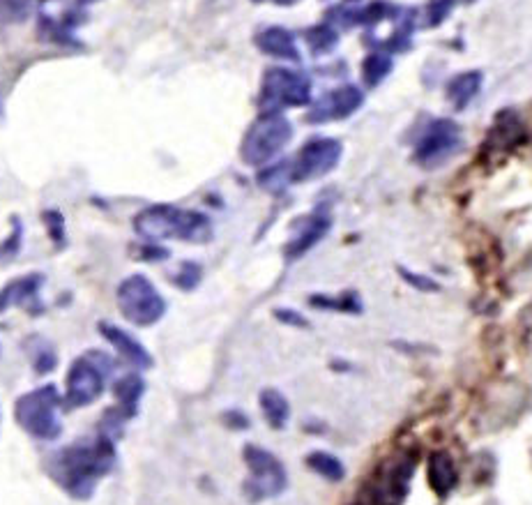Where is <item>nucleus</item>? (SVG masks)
Segmentation results:
<instances>
[{
  "mask_svg": "<svg viewBox=\"0 0 532 505\" xmlns=\"http://www.w3.org/2000/svg\"><path fill=\"white\" fill-rule=\"evenodd\" d=\"M116 466L113 439L97 434V439L76 441L51 457V478L76 501H88L95 494L97 482L109 476Z\"/></svg>",
  "mask_w": 532,
  "mask_h": 505,
  "instance_id": "obj_1",
  "label": "nucleus"
},
{
  "mask_svg": "<svg viewBox=\"0 0 532 505\" xmlns=\"http://www.w3.org/2000/svg\"><path fill=\"white\" fill-rule=\"evenodd\" d=\"M134 231L150 243L159 240H185V243H208L212 238V224L199 210H185L169 203L143 208L134 217Z\"/></svg>",
  "mask_w": 532,
  "mask_h": 505,
  "instance_id": "obj_2",
  "label": "nucleus"
},
{
  "mask_svg": "<svg viewBox=\"0 0 532 505\" xmlns=\"http://www.w3.org/2000/svg\"><path fill=\"white\" fill-rule=\"evenodd\" d=\"M60 397L56 386H42L21 395L14 404V418L19 427L33 439L40 441H56L63 432V422H60Z\"/></svg>",
  "mask_w": 532,
  "mask_h": 505,
  "instance_id": "obj_3",
  "label": "nucleus"
},
{
  "mask_svg": "<svg viewBox=\"0 0 532 505\" xmlns=\"http://www.w3.org/2000/svg\"><path fill=\"white\" fill-rule=\"evenodd\" d=\"M293 139V125L281 113H263L242 139L240 157L249 167H265Z\"/></svg>",
  "mask_w": 532,
  "mask_h": 505,
  "instance_id": "obj_4",
  "label": "nucleus"
},
{
  "mask_svg": "<svg viewBox=\"0 0 532 505\" xmlns=\"http://www.w3.org/2000/svg\"><path fill=\"white\" fill-rule=\"evenodd\" d=\"M118 309L129 323L139 328L155 326L166 314V300L146 275H129L118 284Z\"/></svg>",
  "mask_w": 532,
  "mask_h": 505,
  "instance_id": "obj_5",
  "label": "nucleus"
},
{
  "mask_svg": "<svg viewBox=\"0 0 532 505\" xmlns=\"http://www.w3.org/2000/svg\"><path fill=\"white\" fill-rule=\"evenodd\" d=\"M111 360L106 353L90 351L76 358L65 379V402L67 406H90L102 397L106 379L111 374Z\"/></svg>",
  "mask_w": 532,
  "mask_h": 505,
  "instance_id": "obj_6",
  "label": "nucleus"
},
{
  "mask_svg": "<svg viewBox=\"0 0 532 505\" xmlns=\"http://www.w3.org/2000/svg\"><path fill=\"white\" fill-rule=\"evenodd\" d=\"M245 464L249 469V480L245 482V496L252 503H261L284 494L288 487V473L284 464L261 446H245Z\"/></svg>",
  "mask_w": 532,
  "mask_h": 505,
  "instance_id": "obj_7",
  "label": "nucleus"
},
{
  "mask_svg": "<svg viewBox=\"0 0 532 505\" xmlns=\"http://www.w3.org/2000/svg\"><path fill=\"white\" fill-rule=\"evenodd\" d=\"M311 100V81L307 74L272 67L263 74L261 104L263 113H279L288 107H304Z\"/></svg>",
  "mask_w": 532,
  "mask_h": 505,
  "instance_id": "obj_8",
  "label": "nucleus"
},
{
  "mask_svg": "<svg viewBox=\"0 0 532 505\" xmlns=\"http://www.w3.org/2000/svg\"><path fill=\"white\" fill-rule=\"evenodd\" d=\"M461 148V130L454 120H433L415 146V162L424 169H436L445 164Z\"/></svg>",
  "mask_w": 532,
  "mask_h": 505,
  "instance_id": "obj_9",
  "label": "nucleus"
},
{
  "mask_svg": "<svg viewBox=\"0 0 532 505\" xmlns=\"http://www.w3.org/2000/svg\"><path fill=\"white\" fill-rule=\"evenodd\" d=\"M341 143L337 139H311L293 160V183H307L328 176L341 160Z\"/></svg>",
  "mask_w": 532,
  "mask_h": 505,
  "instance_id": "obj_10",
  "label": "nucleus"
},
{
  "mask_svg": "<svg viewBox=\"0 0 532 505\" xmlns=\"http://www.w3.org/2000/svg\"><path fill=\"white\" fill-rule=\"evenodd\" d=\"M413 476V462L410 459H399L383 466L374 482L364 492L362 505H399L406 499L408 482Z\"/></svg>",
  "mask_w": 532,
  "mask_h": 505,
  "instance_id": "obj_11",
  "label": "nucleus"
},
{
  "mask_svg": "<svg viewBox=\"0 0 532 505\" xmlns=\"http://www.w3.org/2000/svg\"><path fill=\"white\" fill-rule=\"evenodd\" d=\"M364 93L357 86H341L325 93L311 111L307 113L309 123H332V120H344L362 107Z\"/></svg>",
  "mask_w": 532,
  "mask_h": 505,
  "instance_id": "obj_12",
  "label": "nucleus"
},
{
  "mask_svg": "<svg viewBox=\"0 0 532 505\" xmlns=\"http://www.w3.org/2000/svg\"><path fill=\"white\" fill-rule=\"evenodd\" d=\"M100 333L104 335L106 342H109L113 349L118 351L120 358H125L129 365H134L136 369H150L152 367V356L150 351L143 346L139 339L132 337L127 330L113 326V323H100Z\"/></svg>",
  "mask_w": 532,
  "mask_h": 505,
  "instance_id": "obj_13",
  "label": "nucleus"
},
{
  "mask_svg": "<svg viewBox=\"0 0 532 505\" xmlns=\"http://www.w3.org/2000/svg\"><path fill=\"white\" fill-rule=\"evenodd\" d=\"M330 226H332V220L325 213H314V215H309V217H304V220H300L298 233H295L291 243L286 245L288 261L300 259V256L307 254L311 247L321 243V240L328 236Z\"/></svg>",
  "mask_w": 532,
  "mask_h": 505,
  "instance_id": "obj_14",
  "label": "nucleus"
},
{
  "mask_svg": "<svg viewBox=\"0 0 532 505\" xmlns=\"http://www.w3.org/2000/svg\"><path fill=\"white\" fill-rule=\"evenodd\" d=\"M256 47L272 58L300 63V49L298 44H295L293 33L281 26H270L261 30V33L256 35Z\"/></svg>",
  "mask_w": 532,
  "mask_h": 505,
  "instance_id": "obj_15",
  "label": "nucleus"
},
{
  "mask_svg": "<svg viewBox=\"0 0 532 505\" xmlns=\"http://www.w3.org/2000/svg\"><path fill=\"white\" fill-rule=\"evenodd\" d=\"M44 284L42 275H24L19 280H12L0 289V314L10 307H30L37 303V291Z\"/></svg>",
  "mask_w": 532,
  "mask_h": 505,
  "instance_id": "obj_16",
  "label": "nucleus"
},
{
  "mask_svg": "<svg viewBox=\"0 0 532 505\" xmlns=\"http://www.w3.org/2000/svg\"><path fill=\"white\" fill-rule=\"evenodd\" d=\"M427 478L433 492L438 496H447L459 482V471H456L454 459L450 457V452L436 450L429 457L427 462Z\"/></svg>",
  "mask_w": 532,
  "mask_h": 505,
  "instance_id": "obj_17",
  "label": "nucleus"
},
{
  "mask_svg": "<svg viewBox=\"0 0 532 505\" xmlns=\"http://www.w3.org/2000/svg\"><path fill=\"white\" fill-rule=\"evenodd\" d=\"M143 393H146V381H143L141 374H125L113 383V395H116L118 409L123 411L127 418H132L136 409H139Z\"/></svg>",
  "mask_w": 532,
  "mask_h": 505,
  "instance_id": "obj_18",
  "label": "nucleus"
},
{
  "mask_svg": "<svg viewBox=\"0 0 532 505\" xmlns=\"http://www.w3.org/2000/svg\"><path fill=\"white\" fill-rule=\"evenodd\" d=\"M258 406H261L263 418L268 420L272 429H284L291 418V404L288 399L279 393L277 388H265L258 395Z\"/></svg>",
  "mask_w": 532,
  "mask_h": 505,
  "instance_id": "obj_19",
  "label": "nucleus"
},
{
  "mask_svg": "<svg viewBox=\"0 0 532 505\" xmlns=\"http://www.w3.org/2000/svg\"><path fill=\"white\" fill-rule=\"evenodd\" d=\"M482 88V74L480 72H463L454 77L447 86V100L452 102L456 111H463L470 102L475 100Z\"/></svg>",
  "mask_w": 532,
  "mask_h": 505,
  "instance_id": "obj_20",
  "label": "nucleus"
},
{
  "mask_svg": "<svg viewBox=\"0 0 532 505\" xmlns=\"http://www.w3.org/2000/svg\"><path fill=\"white\" fill-rule=\"evenodd\" d=\"M307 466L318 476L330 480V482H341L346 478V469H344V462H341L339 457L330 455V452H323V450H314L309 452L307 459Z\"/></svg>",
  "mask_w": 532,
  "mask_h": 505,
  "instance_id": "obj_21",
  "label": "nucleus"
},
{
  "mask_svg": "<svg viewBox=\"0 0 532 505\" xmlns=\"http://www.w3.org/2000/svg\"><path fill=\"white\" fill-rule=\"evenodd\" d=\"M293 183V162H279L258 173V185L270 194H281Z\"/></svg>",
  "mask_w": 532,
  "mask_h": 505,
  "instance_id": "obj_22",
  "label": "nucleus"
},
{
  "mask_svg": "<svg viewBox=\"0 0 532 505\" xmlns=\"http://www.w3.org/2000/svg\"><path fill=\"white\" fill-rule=\"evenodd\" d=\"M392 56L387 54V51H374V54H369L364 58L362 63V79L367 88H376L380 81L387 79V74L392 72Z\"/></svg>",
  "mask_w": 532,
  "mask_h": 505,
  "instance_id": "obj_23",
  "label": "nucleus"
},
{
  "mask_svg": "<svg viewBox=\"0 0 532 505\" xmlns=\"http://www.w3.org/2000/svg\"><path fill=\"white\" fill-rule=\"evenodd\" d=\"M26 349H28L30 363H33L37 374H49V372H53V369H56V365H58L56 351H53V346L47 342V339L33 337L26 344Z\"/></svg>",
  "mask_w": 532,
  "mask_h": 505,
  "instance_id": "obj_24",
  "label": "nucleus"
},
{
  "mask_svg": "<svg viewBox=\"0 0 532 505\" xmlns=\"http://www.w3.org/2000/svg\"><path fill=\"white\" fill-rule=\"evenodd\" d=\"M307 44L316 56L330 54V51L339 44V35H337V30L328 24L314 26L311 30H307Z\"/></svg>",
  "mask_w": 532,
  "mask_h": 505,
  "instance_id": "obj_25",
  "label": "nucleus"
},
{
  "mask_svg": "<svg viewBox=\"0 0 532 505\" xmlns=\"http://www.w3.org/2000/svg\"><path fill=\"white\" fill-rule=\"evenodd\" d=\"M35 0H0V21L3 24H24L33 12Z\"/></svg>",
  "mask_w": 532,
  "mask_h": 505,
  "instance_id": "obj_26",
  "label": "nucleus"
},
{
  "mask_svg": "<svg viewBox=\"0 0 532 505\" xmlns=\"http://www.w3.org/2000/svg\"><path fill=\"white\" fill-rule=\"evenodd\" d=\"M21 240H24V226L19 217H12V233L0 245V263H10L21 250Z\"/></svg>",
  "mask_w": 532,
  "mask_h": 505,
  "instance_id": "obj_27",
  "label": "nucleus"
},
{
  "mask_svg": "<svg viewBox=\"0 0 532 505\" xmlns=\"http://www.w3.org/2000/svg\"><path fill=\"white\" fill-rule=\"evenodd\" d=\"M309 303L321 309H339V312H360V300H357L353 293L351 296H341V298H328V296H311Z\"/></svg>",
  "mask_w": 532,
  "mask_h": 505,
  "instance_id": "obj_28",
  "label": "nucleus"
},
{
  "mask_svg": "<svg viewBox=\"0 0 532 505\" xmlns=\"http://www.w3.org/2000/svg\"><path fill=\"white\" fill-rule=\"evenodd\" d=\"M456 0H429L427 10H424V19H427V26H440L447 19V14L454 10Z\"/></svg>",
  "mask_w": 532,
  "mask_h": 505,
  "instance_id": "obj_29",
  "label": "nucleus"
},
{
  "mask_svg": "<svg viewBox=\"0 0 532 505\" xmlns=\"http://www.w3.org/2000/svg\"><path fill=\"white\" fill-rule=\"evenodd\" d=\"M201 266L199 263H182L180 273L176 275V284L180 286V289L185 291H192L196 289V284L201 282Z\"/></svg>",
  "mask_w": 532,
  "mask_h": 505,
  "instance_id": "obj_30",
  "label": "nucleus"
},
{
  "mask_svg": "<svg viewBox=\"0 0 532 505\" xmlns=\"http://www.w3.org/2000/svg\"><path fill=\"white\" fill-rule=\"evenodd\" d=\"M399 273L410 286H415V289H420V291H438V284L433 282V280H429V277L415 275V273H410V270H404V268H399Z\"/></svg>",
  "mask_w": 532,
  "mask_h": 505,
  "instance_id": "obj_31",
  "label": "nucleus"
},
{
  "mask_svg": "<svg viewBox=\"0 0 532 505\" xmlns=\"http://www.w3.org/2000/svg\"><path fill=\"white\" fill-rule=\"evenodd\" d=\"M44 222H47L53 240H56L58 245L63 243V215L56 213V210H49V213H44Z\"/></svg>",
  "mask_w": 532,
  "mask_h": 505,
  "instance_id": "obj_32",
  "label": "nucleus"
},
{
  "mask_svg": "<svg viewBox=\"0 0 532 505\" xmlns=\"http://www.w3.org/2000/svg\"><path fill=\"white\" fill-rule=\"evenodd\" d=\"M277 319L288 323V326H298V328H307V321H304V316H300L298 312H291V309H277Z\"/></svg>",
  "mask_w": 532,
  "mask_h": 505,
  "instance_id": "obj_33",
  "label": "nucleus"
},
{
  "mask_svg": "<svg viewBox=\"0 0 532 505\" xmlns=\"http://www.w3.org/2000/svg\"><path fill=\"white\" fill-rule=\"evenodd\" d=\"M272 3H275V5H281V7H288V5L300 3V0H272Z\"/></svg>",
  "mask_w": 532,
  "mask_h": 505,
  "instance_id": "obj_34",
  "label": "nucleus"
},
{
  "mask_svg": "<svg viewBox=\"0 0 532 505\" xmlns=\"http://www.w3.org/2000/svg\"><path fill=\"white\" fill-rule=\"evenodd\" d=\"M81 5H93V3H100V0H79Z\"/></svg>",
  "mask_w": 532,
  "mask_h": 505,
  "instance_id": "obj_35",
  "label": "nucleus"
},
{
  "mask_svg": "<svg viewBox=\"0 0 532 505\" xmlns=\"http://www.w3.org/2000/svg\"><path fill=\"white\" fill-rule=\"evenodd\" d=\"M0 111H3V104H0Z\"/></svg>",
  "mask_w": 532,
  "mask_h": 505,
  "instance_id": "obj_36",
  "label": "nucleus"
}]
</instances>
